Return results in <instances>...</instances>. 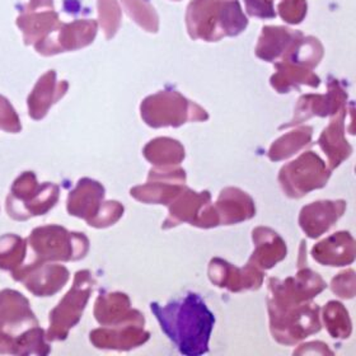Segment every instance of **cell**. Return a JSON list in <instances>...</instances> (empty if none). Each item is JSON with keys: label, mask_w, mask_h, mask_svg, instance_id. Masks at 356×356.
Segmentation results:
<instances>
[{"label": "cell", "mask_w": 356, "mask_h": 356, "mask_svg": "<svg viewBox=\"0 0 356 356\" xmlns=\"http://www.w3.org/2000/svg\"><path fill=\"white\" fill-rule=\"evenodd\" d=\"M152 311L159 319L164 334L176 343L181 354L196 356L208 353L216 317L197 294L188 293L165 307L154 303Z\"/></svg>", "instance_id": "1"}, {"label": "cell", "mask_w": 356, "mask_h": 356, "mask_svg": "<svg viewBox=\"0 0 356 356\" xmlns=\"http://www.w3.org/2000/svg\"><path fill=\"white\" fill-rule=\"evenodd\" d=\"M323 161L313 152L299 156L297 161L284 165L279 181L284 193L290 197H302L303 195L326 185L330 178Z\"/></svg>", "instance_id": "2"}, {"label": "cell", "mask_w": 356, "mask_h": 356, "mask_svg": "<svg viewBox=\"0 0 356 356\" xmlns=\"http://www.w3.org/2000/svg\"><path fill=\"white\" fill-rule=\"evenodd\" d=\"M209 274L210 280L216 285L232 291L259 289L262 284L260 268L253 266L250 262L245 268H237L225 261L216 259L210 262Z\"/></svg>", "instance_id": "3"}, {"label": "cell", "mask_w": 356, "mask_h": 356, "mask_svg": "<svg viewBox=\"0 0 356 356\" xmlns=\"http://www.w3.org/2000/svg\"><path fill=\"white\" fill-rule=\"evenodd\" d=\"M345 201H318L305 207L299 222L307 236L317 238L330 229L345 211Z\"/></svg>", "instance_id": "4"}, {"label": "cell", "mask_w": 356, "mask_h": 356, "mask_svg": "<svg viewBox=\"0 0 356 356\" xmlns=\"http://www.w3.org/2000/svg\"><path fill=\"white\" fill-rule=\"evenodd\" d=\"M313 259L328 266H343L351 264L355 257L354 239L348 232H339L314 245Z\"/></svg>", "instance_id": "5"}, {"label": "cell", "mask_w": 356, "mask_h": 356, "mask_svg": "<svg viewBox=\"0 0 356 356\" xmlns=\"http://www.w3.org/2000/svg\"><path fill=\"white\" fill-rule=\"evenodd\" d=\"M253 242L256 250L250 264L257 268H271L286 256V245L282 238L268 228L253 230Z\"/></svg>", "instance_id": "6"}, {"label": "cell", "mask_w": 356, "mask_h": 356, "mask_svg": "<svg viewBox=\"0 0 356 356\" xmlns=\"http://www.w3.org/2000/svg\"><path fill=\"white\" fill-rule=\"evenodd\" d=\"M216 211L219 224H233L251 219L256 209L247 193L238 188H227L220 193Z\"/></svg>", "instance_id": "7"}, {"label": "cell", "mask_w": 356, "mask_h": 356, "mask_svg": "<svg viewBox=\"0 0 356 356\" xmlns=\"http://www.w3.org/2000/svg\"><path fill=\"white\" fill-rule=\"evenodd\" d=\"M325 323L334 339H348L351 334L348 311L339 302H330L325 308Z\"/></svg>", "instance_id": "8"}]
</instances>
